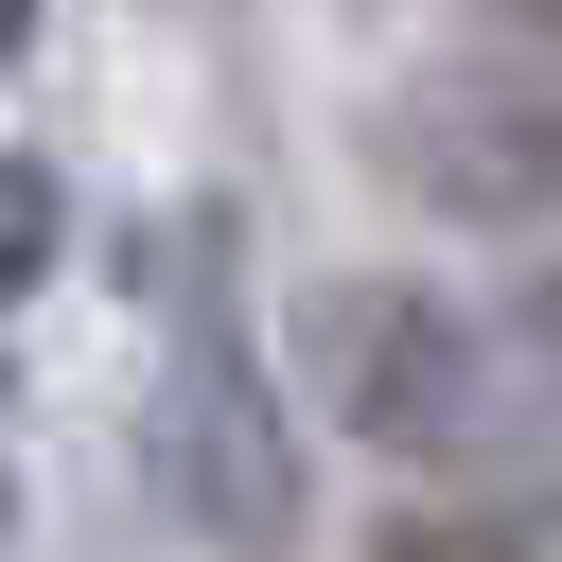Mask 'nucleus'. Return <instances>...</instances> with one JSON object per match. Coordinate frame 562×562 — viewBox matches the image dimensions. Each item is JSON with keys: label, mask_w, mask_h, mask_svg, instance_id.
I'll list each match as a JSON object with an SVG mask.
<instances>
[{"label": "nucleus", "mask_w": 562, "mask_h": 562, "mask_svg": "<svg viewBox=\"0 0 562 562\" xmlns=\"http://www.w3.org/2000/svg\"><path fill=\"white\" fill-rule=\"evenodd\" d=\"M123 281H140V316H158V386H140V474H158V509H176L211 562H299V544H316V439H299L281 369L246 351L228 228H211V211H140V228H123Z\"/></svg>", "instance_id": "nucleus-1"}, {"label": "nucleus", "mask_w": 562, "mask_h": 562, "mask_svg": "<svg viewBox=\"0 0 562 562\" xmlns=\"http://www.w3.org/2000/svg\"><path fill=\"white\" fill-rule=\"evenodd\" d=\"M299 369L369 474H509L527 439H562L544 386L509 369L492 299H457V281H386V263L299 281Z\"/></svg>", "instance_id": "nucleus-2"}, {"label": "nucleus", "mask_w": 562, "mask_h": 562, "mask_svg": "<svg viewBox=\"0 0 562 562\" xmlns=\"http://www.w3.org/2000/svg\"><path fill=\"white\" fill-rule=\"evenodd\" d=\"M351 158L386 211H422L457 246H562V70L509 35H439V53L369 70Z\"/></svg>", "instance_id": "nucleus-3"}, {"label": "nucleus", "mask_w": 562, "mask_h": 562, "mask_svg": "<svg viewBox=\"0 0 562 562\" xmlns=\"http://www.w3.org/2000/svg\"><path fill=\"white\" fill-rule=\"evenodd\" d=\"M369 562H562V474H404V509H369Z\"/></svg>", "instance_id": "nucleus-4"}, {"label": "nucleus", "mask_w": 562, "mask_h": 562, "mask_svg": "<svg viewBox=\"0 0 562 562\" xmlns=\"http://www.w3.org/2000/svg\"><path fill=\"white\" fill-rule=\"evenodd\" d=\"M53 263H70V176H53L35 140H0V316H18Z\"/></svg>", "instance_id": "nucleus-5"}, {"label": "nucleus", "mask_w": 562, "mask_h": 562, "mask_svg": "<svg viewBox=\"0 0 562 562\" xmlns=\"http://www.w3.org/2000/svg\"><path fill=\"white\" fill-rule=\"evenodd\" d=\"M492 334H509V369H527V386H544V422H562V246H509Z\"/></svg>", "instance_id": "nucleus-6"}, {"label": "nucleus", "mask_w": 562, "mask_h": 562, "mask_svg": "<svg viewBox=\"0 0 562 562\" xmlns=\"http://www.w3.org/2000/svg\"><path fill=\"white\" fill-rule=\"evenodd\" d=\"M439 18H457V35H509V53L562 70V0H439Z\"/></svg>", "instance_id": "nucleus-7"}, {"label": "nucleus", "mask_w": 562, "mask_h": 562, "mask_svg": "<svg viewBox=\"0 0 562 562\" xmlns=\"http://www.w3.org/2000/svg\"><path fill=\"white\" fill-rule=\"evenodd\" d=\"M35 35H53V0H0V88L35 70Z\"/></svg>", "instance_id": "nucleus-8"}, {"label": "nucleus", "mask_w": 562, "mask_h": 562, "mask_svg": "<svg viewBox=\"0 0 562 562\" xmlns=\"http://www.w3.org/2000/svg\"><path fill=\"white\" fill-rule=\"evenodd\" d=\"M0 422H18V351H0Z\"/></svg>", "instance_id": "nucleus-9"}, {"label": "nucleus", "mask_w": 562, "mask_h": 562, "mask_svg": "<svg viewBox=\"0 0 562 562\" xmlns=\"http://www.w3.org/2000/svg\"><path fill=\"white\" fill-rule=\"evenodd\" d=\"M0 544H18V474H0Z\"/></svg>", "instance_id": "nucleus-10"}]
</instances>
